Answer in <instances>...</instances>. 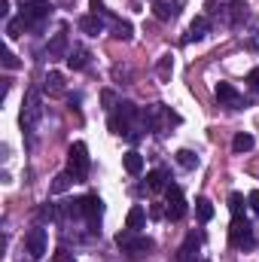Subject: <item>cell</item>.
I'll return each mask as SVG.
<instances>
[{"mask_svg":"<svg viewBox=\"0 0 259 262\" xmlns=\"http://www.w3.org/2000/svg\"><path fill=\"white\" fill-rule=\"evenodd\" d=\"M256 216H259V213H256Z\"/></svg>","mask_w":259,"mask_h":262,"instance_id":"obj_40","label":"cell"},{"mask_svg":"<svg viewBox=\"0 0 259 262\" xmlns=\"http://www.w3.org/2000/svg\"><path fill=\"white\" fill-rule=\"evenodd\" d=\"M79 201H82V220L95 229L101 223V216H104V201H101V195L98 192H89V195H82Z\"/></svg>","mask_w":259,"mask_h":262,"instance_id":"obj_10","label":"cell"},{"mask_svg":"<svg viewBox=\"0 0 259 262\" xmlns=\"http://www.w3.org/2000/svg\"><path fill=\"white\" fill-rule=\"evenodd\" d=\"M247 82H250V89H253V92H259V67H253V70L247 73Z\"/></svg>","mask_w":259,"mask_h":262,"instance_id":"obj_35","label":"cell"},{"mask_svg":"<svg viewBox=\"0 0 259 262\" xmlns=\"http://www.w3.org/2000/svg\"><path fill=\"white\" fill-rule=\"evenodd\" d=\"M149 216H156V220L165 216V207H162V204H153V207H149Z\"/></svg>","mask_w":259,"mask_h":262,"instance_id":"obj_38","label":"cell"},{"mask_svg":"<svg viewBox=\"0 0 259 262\" xmlns=\"http://www.w3.org/2000/svg\"><path fill=\"white\" fill-rule=\"evenodd\" d=\"M0 18H9V0H0Z\"/></svg>","mask_w":259,"mask_h":262,"instance_id":"obj_39","label":"cell"},{"mask_svg":"<svg viewBox=\"0 0 259 262\" xmlns=\"http://www.w3.org/2000/svg\"><path fill=\"white\" fill-rule=\"evenodd\" d=\"M89 58H92V52H89L85 46H73V49L67 52V67H70V70H82V67L89 64Z\"/></svg>","mask_w":259,"mask_h":262,"instance_id":"obj_18","label":"cell"},{"mask_svg":"<svg viewBox=\"0 0 259 262\" xmlns=\"http://www.w3.org/2000/svg\"><path fill=\"white\" fill-rule=\"evenodd\" d=\"M165 198H168L165 216H168V220H174V223H177V220H183V216H186V198H183V189L171 183V186L165 189Z\"/></svg>","mask_w":259,"mask_h":262,"instance_id":"obj_9","label":"cell"},{"mask_svg":"<svg viewBox=\"0 0 259 262\" xmlns=\"http://www.w3.org/2000/svg\"><path fill=\"white\" fill-rule=\"evenodd\" d=\"M146 226V210L140 207V204H134L128 210V216H125V229H131V232H140Z\"/></svg>","mask_w":259,"mask_h":262,"instance_id":"obj_20","label":"cell"},{"mask_svg":"<svg viewBox=\"0 0 259 262\" xmlns=\"http://www.w3.org/2000/svg\"><path fill=\"white\" fill-rule=\"evenodd\" d=\"M210 34V15H195L189 21V31H186V40L183 43H192V40H204Z\"/></svg>","mask_w":259,"mask_h":262,"instance_id":"obj_13","label":"cell"},{"mask_svg":"<svg viewBox=\"0 0 259 262\" xmlns=\"http://www.w3.org/2000/svg\"><path fill=\"white\" fill-rule=\"evenodd\" d=\"M113 37L116 40H131V21H113Z\"/></svg>","mask_w":259,"mask_h":262,"instance_id":"obj_32","label":"cell"},{"mask_svg":"<svg viewBox=\"0 0 259 262\" xmlns=\"http://www.w3.org/2000/svg\"><path fill=\"white\" fill-rule=\"evenodd\" d=\"M40 119H43V98H40L37 89H31V92L25 95V107H21V128L34 131Z\"/></svg>","mask_w":259,"mask_h":262,"instance_id":"obj_5","label":"cell"},{"mask_svg":"<svg viewBox=\"0 0 259 262\" xmlns=\"http://www.w3.org/2000/svg\"><path fill=\"white\" fill-rule=\"evenodd\" d=\"M253 146H256V140H253V134H250V131H238V134H235V140H232V149H235L238 156H241V152H250Z\"/></svg>","mask_w":259,"mask_h":262,"instance_id":"obj_22","label":"cell"},{"mask_svg":"<svg viewBox=\"0 0 259 262\" xmlns=\"http://www.w3.org/2000/svg\"><path fill=\"white\" fill-rule=\"evenodd\" d=\"M229 244L238 247V250H250L253 247V229L244 216H232V226H229Z\"/></svg>","mask_w":259,"mask_h":262,"instance_id":"obj_7","label":"cell"},{"mask_svg":"<svg viewBox=\"0 0 259 262\" xmlns=\"http://www.w3.org/2000/svg\"><path fill=\"white\" fill-rule=\"evenodd\" d=\"M67 171L73 174V180H89L92 159H89V146L82 140L70 143V149H67Z\"/></svg>","mask_w":259,"mask_h":262,"instance_id":"obj_4","label":"cell"},{"mask_svg":"<svg viewBox=\"0 0 259 262\" xmlns=\"http://www.w3.org/2000/svg\"><path fill=\"white\" fill-rule=\"evenodd\" d=\"M168 186H171V183H168V171L156 168V171L146 174V189H149V192H165Z\"/></svg>","mask_w":259,"mask_h":262,"instance_id":"obj_17","label":"cell"},{"mask_svg":"<svg viewBox=\"0 0 259 262\" xmlns=\"http://www.w3.org/2000/svg\"><path fill=\"white\" fill-rule=\"evenodd\" d=\"M198 238L195 235H186V241H183V247H180V256H177V262H195L198 259Z\"/></svg>","mask_w":259,"mask_h":262,"instance_id":"obj_21","label":"cell"},{"mask_svg":"<svg viewBox=\"0 0 259 262\" xmlns=\"http://www.w3.org/2000/svg\"><path fill=\"white\" fill-rule=\"evenodd\" d=\"M70 183H76V180H73V174H70V171H61V174L55 177V183H52V192H55V195H61V192L70 189Z\"/></svg>","mask_w":259,"mask_h":262,"instance_id":"obj_27","label":"cell"},{"mask_svg":"<svg viewBox=\"0 0 259 262\" xmlns=\"http://www.w3.org/2000/svg\"><path fill=\"white\" fill-rule=\"evenodd\" d=\"M213 95H217V101H220V107H229V110H241V107H247V101H244V95L232 85V82H217V89H213Z\"/></svg>","mask_w":259,"mask_h":262,"instance_id":"obj_8","label":"cell"},{"mask_svg":"<svg viewBox=\"0 0 259 262\" xmlns=\"http://www.w3.org/2000/svg\"><path fill=\"white\" fill-rule=\"evenodd\" d=\"M229 0H204V15H223Z\"/></svg>","mask_w":259,"mask_h":262,"instance_id":"obj_30","label":"cell"},{"mask_svg":"<svg viewBox=\"0 0 259 262\" xmlns=\"http://www.w3.org/2000/svg\"><path fill=\"white\" fill-rule=\"evenodd\" d=\"M156 73H159L162 79H168V76L174 73V55H162L159 64H156Z\"/></svg>","mask_w":259,"mask_h":262,"instance_id":"obj_29","label":"cell"},{"mask_svg":"<svg viewBox=\"0 0 259 262\" xmlns=\"http://www.w3.org/2000/svg\"><path fill=\"white\" fill-rule=\"evenodd\" d=\"M153 12H156L159 21H171L180 12V3L177 0H153Z\"/></svg>","mask_w":259,"mask_h":262,"instance_id":"obj_14","label":"cell"},{"mask_svg":"<svg viewBox=\"0 0 259 262\" xmlns=\"http://www.w3.org/2000/svg\"><path fill=\"white\" fill-rule=\"evenodd\" d=\"M21 31H28V21L18 15V18H9L6 21V37L9 40H15V37H21Z\"/></svg>","mask_w":259,"mask_h":262,"instance_id":"obj_26","label":"cell"},{"mask_svg":"<svg viewBox=\"0 0 259 262\" xmlns=\"http://www.w3.org/2000/svg\"><path fill=\"white\" fill-rule=\"evenodd\" d=\"M229 210H232V216H241L244 213V195L241 192H232L229 195Z\"/></svg>","mask_w":259,"mask_h":262,"instance_id":"obj_31","label":"cell"},{"mask_svg":"<svg viewBox=\"0 0 259 262\" xmlns=\"http://www.w3.org/2000/svg\"><path fill=\"white\" fill-rule=\"evenodd\" d=\"M247 204H250V207H253V210L259 213V189H253V192L247 195Z\"/></svg>","mask_w":259,"mask_h":262,"instance_id":"obj_36","label":"cell"},{"mask_svg":"<svg viewBox=\"0 0 259 262\" xmlns=\"http://www.w3.org/2000/svg\"><path fill=\"white\" fill-rule=\"evenodd\" d=\"M137 119H140V110H137L131 101H119L116 110H113L110 119H107V128L113 131V134H119V137H128Z\"/></svg>","mask_w":259,"mask_h":262,"instance_id":"obj_1","label":"cell"},{"mask_svg":"<svg viewBox=\"0 0 259 262\" xmlns=\"http://www.w3.org/2000/svg\"><path fill=\"white\" fill-rule=\"evenodd\" d=\"M25 247H28V253H31V259H40L43 253H46V229H31L28 235H25Z\"/></svg>","mask_w":259,"mask_h":262,"instance_id":"obj_11","label":"cell"},{"mask_svg":"<svg viewBox=\"0 0 259 262\" xmlns=\"http://www.w3.org/2000/svg\"><path fill=\"white\" fill-rule=\"evenodd\" d=\"M79 31H82V34H89V37H98V34L104 31V18H101L98 12H89V15H82V18H79Z\"/></svg>","mask_w":259,"mask_h":262,"instance_id":"obj_15","label":"cell"},{"mask_svg":"<svg viewBox=\"0 0 259 262\" xmlns=\"http://www.w3.org/2000/svg\"><path fill=\"white\" fill-rule=\"evenodd\" d=\"M67 28H61L52 40H49V58H67Z\"/></svg>","mask_w":259,"mask_h":262,"instance_id":"obj_16","label":"cell"},{"mask_svg":"<svg viewBox=\"0 0 259 262\" xmlns=\"http://www.w3.org/2000/svg\"><path fill=\"white\" fill-rule=\"evenodd\" d=\"M3 67H6V70H15V67H18V58H15L12 52H3Z\"/></svg>","mask_w":259,"mask_h":262,"instance_id":"obj_34","label":"cell"},{"mask_svg":"<svg viewBox=\"0 0 259 262\" xmlns=\"http://www.w3.org/2000/svg\"><path fill=\"white\" fill-rule=\"evenodd\" d=\"M195 213H198L201 223H210V220H213V204H210V198H195Z\"/></svg>","mask_w":259,"mask_h":262,"instance_id":"obj_24","label":"cell"},{"mask_svg":"<svg viewBox=\"0 0 259 262\" xmlns=\"http://www.w3.org/2000/svg\"><path fill=\"white\" fill-rule=\"evenodd\" d=\"M122 165H125L128 174H140V171H143V156H140L137 149H128V152L122 156Z\"/></svg>","mask_w":259,"mask_h":262,"instance_id":"obj_23","label":"cell"},{"mask_svg":"<svg viewBox=\"0 0 259 262\" xmlns=\"http://www.w3.org/2000/svg\"><path fill=\"white\" fill-rule=\"evenodd\" d=\"M18 3H21V18L28 21V28H40V21H46L52 15L49 0H18Z\"/></svg>","mask_w":259,"mask_h":262,"instance_id":"obj_6","label":"cell"},{"mask_svg":"<svg viewBox=\"0 0 259 262\" xmlns=\"http://www.w3.org/2000/svg\"><path fill=\"white\" fill-rule=\"evenodd\" d=\"M140 119H143L146 131H156V134H165V128H171V125L180 122V116L171 107H165V104H153V107L140 110Z\"/></svg>","mask_w":259,"mask_h":262,"instance_id":"obj_2","label":"cell"},{"mask_svg":"<svg viewBox=\"0 0 259 262\" xmlns=\"http://www.w3.org/2000/svg\"><path fill=\"white\" fill-rule=\"evenodd\" d=\"M223 18H226V25H229V28H238V25L247 18V3H244V0H229V6H226Z\"/></svg>","mask_w":259,"mask_h":262,"instance_id":"obj_12","label":"cell"},{"mask_svg":"<svg viewBox=\"0 0 259 262\" xmlns=\"http://www.w3.org/2000/svg\"><path fill=\"white\" fill-rule=\"evenodd\" d=\"M116 244L122 247V253H128L131 259H140V256H146V253L156 247L153 238H146V235H140V232H131V229H125V232L116 235Z\"/></svg>","mask_w":259,"mask_h":262,"instance_id":"obj_3","label":"cell"},{"mask_svg":"<svg viewBox=\"0 0 259 262\" xmlns=\"http://www.w3.org/2000/svg\"><path fill=\"white\" fill-rule=\"evenodd\" d=\"M89 6H92V12H98V15L107 12V9H104V0H89Z\"/></svg>","mask_w":259,"mask_h":262,"instance_id":"obj_37","label":"cell"},{"mask_svg":"<svg viewBox=\"0 0 259 262\" xmlns=\"http://www.w3.org/2000/svg\"><path fill=\"white\" fill-rule=\"evenodd\" d=\"M37 220H40V223H52V220H58V204H49V201H46V204L37 210Z\"/></svg>","mask_w":259,"mask_h":262,"instance_id":"obj_28","label":"cell"},{"mask_svg":"<svg viewBox=\"0 0 259 262\" xmlns=\"http://www.w3.org/2000/svg\"><path fill=\"white\" fill-rule=\"evenodd\" d=\"M177 165L186 168V171H192V168H198V156H195L192 149H177Z\"/></svg>","mask_w":259,"mask_h":262,"instance_id":"obj_25","label":"cell"},{"mask_svg":"<svg viewBox=\"0 0 259 262\" xmlns=\"http://www.w3.org/2000/svg\"><path fill=\"white\" fill-rule=\"evenodd\" d=\"M101 101H104V107H107V110H113V107H116V95H113L110 89H104V92H101Z\"/></svg>","mask_w":259,"mask_h":262,"instance_id":"obj_33","label":"cell"},{"mask_svg":"<svg viewBox=\"0 0 259 262\" xmlns=\"http://www.w3.org/2000/svg\"><path fill=\"white\" fill-rule=\"evenodd\" d=\"M43 92H49V95H64V73L49 70L46 79H43Z\"/></svg>","mask_w":259,"mask_h":262,"instance_id":"obj_19","label":"cell"}]
</instances>
